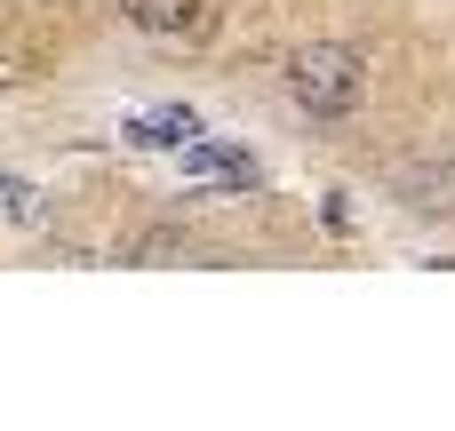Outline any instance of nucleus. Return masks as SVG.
Wrapping results in <instances>:
<instances>
[{"instance_id":"1","label":"nucleus","mask_w":455,"mask_h":431,"mask_svg":"<svg viewBox=\"0 0 455 431\" xmlns=\"http://www.w3.org/2000/svg\"><path fill=\"white\" fill-rule=\"evenodd\" d=\"M288 104L304 120H352L368 104V56L344 40H312L288 56Z\"/></svg>"},{"instance_id":"2","label":"nucleus","mask_w":455,"mask_h":431,"mask_svg":"<svg viewBox=\"0 0 455 431\" xmlns=\"http://www.w3.org/2000/svg\"><path fill=\"white\" fill-rule=\"evenodd\" d=\"M392 200L408 216H455V152H424L392 168Z\"/></svg>"},{"instance_id":"3","label":"nucleus","mask_w":455,"mask_h":431,"mask_svg":"<svg viewBox=\"0 0 455 431\" xmlns=\"http://www.w3.org/2000/svg\"><path fill=\"white\" fill-rule=\"evenodd\" d=\"M120 16H128L144 40H192V32L208 24L200 0H120Z\"/></svg>"},{"instance_id":"4","label":"nucleus","mask_w":455,"mask_h":431,"mask_svg":"<svg viewBox=\"0 0 455 431\" xmlns=\"http://www.w3.org/2000/svg\"><path fill=\"white\" fill-rule=\"evenodd\" d=\"M184 256H192V232L184 224H152V232L128 240V264H184Z\"/></svg>"},{"instance_id":"5","label":"nucleus","mask_w":455,"mask_h":431,"mask_svg":"<svg viewBox=\"0 0 455 431\" xmlns=\"http://www.w3.org/2000/svg\"><path fill=\"white\" fill-rule=\"evenodd\" d=\"M192 136H200L192 112H152V120H136V144H192Z\"/></svg>"},{"instance_id":"6","label":"nucleus","mask_w":455,"mask_h":431,"mask_svg":"<svg viewBox=\"0 0 455 431\" xmlns=\"http://www.w3.org/2000/svg\"><path fill=\"white\" fill-rule=\"evenodd\" d=\"M48 208H40V192L24 184V176H0V224H40Z\"/></svg>"}]
</instances>
